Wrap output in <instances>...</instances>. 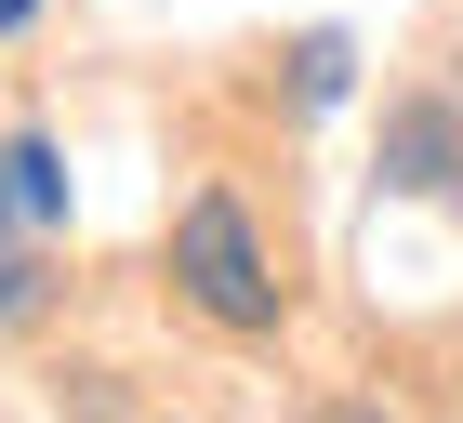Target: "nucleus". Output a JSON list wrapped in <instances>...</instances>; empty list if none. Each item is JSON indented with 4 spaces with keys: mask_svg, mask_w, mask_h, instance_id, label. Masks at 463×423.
<instances>
[{
    "mask_svg": "<svg viewBox=\"0 0 463 423\" xmlns=\"http://www.w3.org/2000/svg\"><path fill=\"white\" fill-rule=\"evenodd\" d=\"M27 14H40V0H0V27H27Z\"/></svg>",
    "mask_w": 463,
    "mask_h": 423,
    "instance_id": "39448f33",
    "label": "nucleus"
},
{
    "mask_svg": "<svg viewBox=\"0 0 463 423\" xmlns=\"http://www.w3.org/2000/svg\"><path fill=\"white\" fill-rule=\"evenodd\" d=\"M40 225H67V159L40 133H0V251L40 239Z\"/></svg>",
    "mask_w": 463,
    "mask_h": 423,
    "instance_id": "7ed1b4c3",
    "label": "nucleus"
},
{
    "mask_svg": "<svg viewBox=\"0 0 463 423\" xmlns=\"http://www.w3.org/2000/svg\"><path fill=\"white\" fill-rule=\"evenodd\" d=\"M384 185H411V199H450L463 185V67L411 80L384 106Z\"/></svg>",
    "mask_w": 463,
    "mask_h": 423,
    "instance_id": "f03ea898",
    "label": "nucleus"
},
{
    "mask_svg": "<svg viewBox=\"0 0 463 423\" xmlns=\"http://www.w3.org/2000/svg\"><path fill=\"white\" fill-rule=\"evenodd\" d=\"M14 317H40V239L0 251V331H14Z\"/></svg>",
    "mask_w": 463,
    "mask_h": 423,
    "instance_id": "20e7f679",
    "label": "nucleus"
},
{
    "mask_svg": "<svg viewBox=\"0 0 463 423\" xmlns=\"http://www.w3.org/2000/svg\"><path fill=\"white\" fill-rule=\"evenodd\" d=\"M173 278H185V305L225 317V331H279V278H265L239 199H185L173 212Z\"/></svg>",
    "mask_w": 463,
    "mask_h": 423,
    "instance_id": "f257e3e1",
    "label": "nucleus"
},
{
    "mask_svg": "<svg viewBox=\"0 0 463 423\" xmlns=\"http://www.w3.org/2000/svg\"><path fill=\"white\" fill-rule=\"evenodd\" d=\"M331 423H384V410H331Z\"/></svg>",
    "mask_w": 463,
    "mask_h": 423,
    "instance_id": "423d86ee",
    "label": "nucleus"
}]
</instances>
